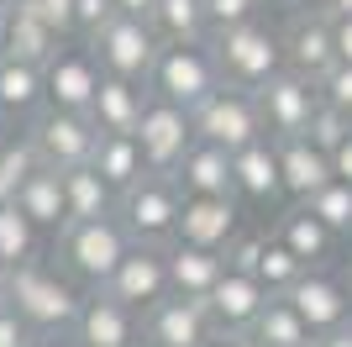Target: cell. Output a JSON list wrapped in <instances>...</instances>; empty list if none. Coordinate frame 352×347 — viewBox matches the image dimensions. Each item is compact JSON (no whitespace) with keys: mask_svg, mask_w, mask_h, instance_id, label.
Returning <instances> with one entry per match:
<instances>
[{"mask_svg":"<svg viewBox=\"0 0 352 347\" xmlns=\"http://www.w3.org/2000/svg\"><path fill=\"white\" fill-rule=\"evenodd\" d=\"M6 305L27 321L32 337H69L74 321H79L85 295L74 289V279L63 274V269L37 258V263H27V269L6 274Z\"/></svg>","mask_w":352,"mask_h":347,"instance_id":"6da1fadb","label":"cell"},{"mask_svg":"<svg viewBox=\"0 0 352 347\" xmlns=\"http://www.w3.org/2000/svg\"><path fill=\"white\" fill-rule=\"evenodd\" d=\"M210 58L221 69V85L248 90V95H258L268 79L284 74V43H279V32L263 27V21L236 27V32H216L210 37Z\"/></svg>","mask_w":352,"mask_h":347,"instance_id":"7a4b0ae2","label":"cell"},{"mask_svg":"<svg viewBox=\"0 0 352 347\" xmlns=\"http://www.w3.org/2000/svg\"><path fill=\"white\" fill-rule=\"evenodd\" d=\"M126 253H132V237L121 231L116 216L63 227V231H58V247H53L58 269H63L69 279H79V284H89V289H105V284H111V274L121 269V258H126Z\"/></svg>","mask_w":352,"mask_h":347,"instance_id":"3957f363","label":"cell"},{"mask_svg":"<svg viewBox=\"0 0 352 347\" xmlns=\"http://www.w3.org/2000/svg\"><path fill=\"white\" fill-rule=\"evenodd\" d=\"M179 211L184 189L174 185V174H142L126 195H116V221L137 247H168L179 231Z\"/></svg>","mask_w":352,"mask_h":347,"instance_id":"277c9868","label":"cell"},{"mask_svg":"<svg viewBox=\"0 0 352 347\" xmlns=\"http://www.w3.org/2000/svg\"><path fill=\"white\" fill-rule=\"evenodd\" d=\"M147 90H153L158 101L179 105V111L206 105L221 90V69H216V58H210V43H163Z\"/></svg>","mask_w":352,"mask_h":347,"instance_id":"5b68a950","label":"cell"},{"mask_svg":"<svg viewBox=\"0 0 352 347\" xmlns=\"http://www.w3.org/2000/svg\"><path fill=\"white\" fill-rule=\"evenodd\" d=\"M89 53L100 63L105 79H126V85H147L153 79V63H158V32L147 21H132V16H111L95 37H89Z\"/></svg>","mask_w":352,"mask_h":347,"instance_id":"8992f818","label":"cell"},{"mask_svg":"<svg viewBox=\"0 0 352 347\" xmlns=\"http://www.w3.org/2000/svg\"><path fill=\"white\" fill-rule=\"evenodd\" d=\"M190 121H195V143H210L221 153H242V147L268 137L263 116H258V101L248 90H232V85H221L206 105H195Z\"/></svg>","mask_w":352,"mask_h":347,"instance_id":"52a82bcc","label":"cell"},{"mask_svg":"<svg viewBox=\"0 0 352 347\" xmlns=\"http://www.w3.org/2000/svg\"><path fill=\"white\" fill-rule=\"evenodd\" d=\"M100 143V132L89 127V116H74V111H37L27 121V147L37 153V163L53 174H74V169H89V153Z\"/></svg>","mask_w":352,"mask_h":347,"instance_id":"ba28073f","label":"cell"},{"mask_svg":"<svg viewBox=\"0 0 352 347\" xmlns=\"http://www.w3.org/2000/svg\"><path fill=\"white\" fill-rule=\"evenodd\" d=\"M284 43V69L321 85L326 74L337 69V37H331V11L326 6H300L289 16V27L279 32Z\"/></svg>","mask_w":352,"mask_h":347,"instance_id":"9c48e42d","label":"cell"},{"mask_svg":"<svg viewBox=\"0 0 352 347\" xmlns=\"http://www.w3.org/2000/svg\"><path fill=\"white\" fill-rule=\"evenodd\" d=\"M132 137H137V147H142L147 174H174L179 163H184V153L195 147V121H190V111L147 95V111H142Z\"/></svg>","mask_w":352,"mask_h":347,"instance_id":"30bf717a","label":"cell"},{"mask_svg":"<svg viewBox=\"0 0 352 347\" xmlns=\"http://www.w3.org/2000/svg\"><path fill=\"white\" fill-rule=\"evenodd\" d=\"M258 116H263V132L268 143H289V137H305L310 121H316V111H321V95H316V85L310 79H300V74L284 69L279 79H268L258 95Z\"/></svg>","mask_w":352,"mask_h":347,"instance_id":"8fae6325","label":"cell"},{"mask_svg":"<svg viewBox=\"0 0 352 347\" xmlns=\"http://www.w3.org/2000/svg\"><path fill=\"white\" fill-rule=\"evenodd\" d=\"M43 79H47V105L53 111H74V116H89L95 95H100V63L85 43H63L58 53L43 63Z\"/></svg>","mask_w":352,"mask_h":347,"instance_id":"7c38bea8","label":"cell"},{"mask_svg":"<svg viewBox=\"0 0 352 347\" xmlns=\"http://www.w3.org/2000/svg\"><path fill=\"white\" fill-rule=\"evenodd\" d=\"M105 295L121 300L137 321H142L158 300H168V247H137L132 242V253H126L121 269L111 274Z\"/></svg>","mask_w":352,"mask_h":347,"instance_id":"4fadbf2b","label":"cell"},{"mask_svg":"<svg viewBox=\"0 0 352 347\" xmlns=\"http://www.w3.org/2000/svg\"><path fill=\"white\" fill-rule=\"evenodd\" d=\"M284 300H289V311L310 326V337H326V332L352 326V289H347V279L326 274V269H310Z\"/></svg>","mask_w":352,"mask_h":347,"instance_id":"5bb4252c","label":"cell"},{"mask_svg":"<svg viewBox=\"0 0 352 347\" xmlns=\"http://www.w3.org/2000/svg\"><path fill=\"white\" fill-rule=\"evenodd\" d=\"M142 337L153 347H206L216 337L210 326L206 300H190V295H168L142 316Z\"/></svg>","mask_w":352,"mask_h":347,"instance_id":"9a60e30c","label":"cell"},{"mask_svg":"<svg viewBox=\"0 0 352 347\" xmlns=\"http://www.w3.org/2000/svg\"><path fill=\"white\" fill-rule=\"evenodd\" d=\"M137 332H142V321H137L126 305L111 300L105 289H89L85 305H79V321H74L69 342L74 347H126V342H137Z\"/></svg>","mask_w":352,"mask_h":347,"instance_id":"2e32d148","label":"cell"},{"mask_svg":"<svg viewBox=\"0 0 352 347\" xmlns=\"http://www.w3.org/2000/svg\"><path fill=\"white\" fill-rule=\"evenodd\" d=\"M236 231H242V211H236V200H195V195H190L184 211H179L174 242L200 247V253H226Z\"/></svg>","mask_w":352,"mask_h":347,"instance_id":"e0dca14e","label":"cell"},{"mask_svg":"<svg viewBox=\"0 0 352 347\" xmlns=\"http://www.w3.org/2000/svg\"><path fill=\"white\" fill-rule=\"evenodd\" d=\"M274 300L258 279H248V274H232L226 269V279H221L216 289L206 295V311H210V326L216 332H232V337H248L252 332V321L263 316V305Z\"/></svg>","mask_w":352,"mask_h":347,"instance_id":"ac0fdd59","label":"cell"},{"mask_svg":"<svg viewBox=\"0 0 352 347\" xmlns=\"http://www.w3.org/2000/svg\"><path fill=\"white\" fill-rule=\"evenodd\" d=\"M174 185L184 189V200H236V179H232V153H221L210 143H195L184 153V163L174 169Z\"/></svg>","mask_w":352,"mask_h":347,"instance_id":"d6986e66","label":"cell"},{"mask_svg":"<svg viewBox=\"0 0 352 347\" xmlns=\"http://www.w3.org/2000/svg\"><path fill=\"white\" fill-rule=\"evenodd\" d=\"M147 85H126V79H100V95L89 105V127L100 137H132L137 121L147 111Z\"/></svg>","mask_w":352,"mask_h":347,"instance_id":"ffe728a7","label":"cell"},{"mask_svg":"<svg viewBox=\"0 0 352 347\" xmlns=\"http://www.w3.org/2000/svg\"><path fill=\"white\" fill-rule=\"evenodd\" d=\"M274 237H279V242L289 247L305 269H326V263L337 258V231H326L321 221L305 211V205L279 211V216H274Z\"/></svg>","mask_w":352,"mask_h":347,"instance_id":"44dd1931","label":"cell"},{"mask_svg":"<svg viewBox=\"0 0 352 347\" xmlns=\"http://www.w3.org/2000/svg\"><path fill=\"white\" fill-rule=\"evenodd\" d=\"M279 147V174H284V195H294V205H305L316 189L331 185V158L310 137H289V143H274Z\"/></svg>","mask_w":352,"mask_h":347,"instance_id":"7402d4cb","label":"cell"},{"mask_svg":"<svg viewBox=\"0 0 352 347\" xmlns=\"http://www.w3.org/2000/svg\"><path fill=\"white\" fill-rule=\"evenodd\" d=\"M37 111H47V79L37 63L21 58H0V116L6 121H32Z\"/></svg>","mask_w":352,"mask_h":347,"instance_id":"603a6c76","label":"cell"},{"mask_svg":"<svg viewBox=\"0 0 352 347\" xmlns=\"http://www.w3.org/2000/svg\"><path fill=\"white\" fill-rule=\"evenodd\" d=\"M232 179H236V195H242V200H258V205L279 200V195H284L279 147L263 137V143H252V147H242V153H232Z\"/></svg>","mask_w":352,"mask_h":347,"instance_id":"cb8c5ba5","label":"cell"},{"mask_svg":"<svg viewBox=\"0 0 352 347\" xmlns=\"http://www.w3.org/2000/svg\"><path fill=\"white\" fill-rule=\"evenodd\" d=\"M58 48H63V37H53V32L21 6V0H11L6 27H0V58H21V63H37V69H43Z\"/></svg>","mask_w":352,"mask_h":347,"instance_id":"d4e9b609","label":"cell"},{"mask_svg":"<svg viewBox=\"0 0 352 347\" xmlns=\"http://www.w3.org/2000/svg\"><path fill=\"white\" fill-rule=\"evenodd\" d=\"M221 279H226V258H221V253H200V247L168 242V295L206 300Z\"/></svg>","mask_w":352,"mask_h":347,"instance_id":"484cf974","label":"cell"},{"mask_svg":"<svg viewBox=\"0 0 352 347\" xmlns=\"http://www.w3.org/2000/svg\"><path fill=\"white\" fill-rule=\"evenodd\" d=\"M16 211H21L37 231H53V237H58V231L69 227V211H63V174L37 169L27 185H21V195H16Z\"/></svg>","mask_w":352,"mask_h":347,"instance_id":"4316f807","label":"cell"},{"mask_svg":"<svg viewBox=\"0 0 352 347\" xmlns=\"http://www.w3.org/2000/svg\"><path fill=\"white\" fill-rule=\"evenodd\" d=\"M89 169L111 185V195H126V189L147 174V163H142L137 137H100V143H95V153H89Z\"/></svg>","mask_w":352,"mask_h":347,"instance_id":"83f0119b","label":"cell"},{"mask_svg":"<svg viewBox=\"0 0 352 347\" xmlns=\"http://www.w3.org/2000/svg\"><path fill=\"white\" fill-rule=\"evenodd\" d=\"M63 211H69V227L105 221V216H116V195L95 169H74V174H63Z\"/></svg>","mask_w":352,"mask_h":347,"instance_id":"f1b7e54d","label":"cell"},{"mask_svg":"<svg viewBox=\"0 0 352 347\" xmlns=\"http://www.w3.org/2000/svg\"><path fill=\"white\" fill-rule=\"evenodd\" d=\"M147 27L158 32V43H210L206 6L200 0H158Z\"/></svg>","mask_w":352,"mask_h":347,"instance_id":"f546056e","label":"cell"},{"mask_svg":"<svg viewBox=\"0 0 352 347\" xmlns=\"http://www.w3.org/2000/svg\"><path fill=\"white\" fill-rule=\"evenodd\" d=\"M248 342H252V347H310L316 337H310V326L289 311V300H284V295H274V300L263 305V316L252 321Z\"/></svg>","mask_w":352,"mask_h":347,"instance_id":"4dcf8cb0","label":"cell"},{"mask_svg":"<svg viewBox=\"0 0 352 347\" xmlns=\"http://www.w3.org/2000/svg\"><path fill=\"white\" fill-rule=\"evenodd\" d=\"M37 247H43V231L16 205H0V274H16V269L37 263Z\"/></svg>","mask_w":352,"mask_h":347,"instance_id":"1f68e13d","label":"cell"},{"mask_svg":"<svg viewBox=\"0 0 352 347\" xmlns=\"http://www.w3.org/2000/svg\"><path fill=\"white\" fill-rule=\"evenodd\" d=\"M305 274H310V269L294 258V253L274 237V231H268V237H263V253H258V263H252V279H258L268 295H289Z\"/></svg>","mask_w":352,"mask_h":347,"instance_id":"d6a6232c","label":"cell"},{"mask_svg":"<svg viewBox=\"0 0 352 347\" xmlns=\"http://www.w3.org/2000/svg\"><path fill=\"white\" fill-rule=\"evenodd\" d=\"M305 211L316 221H321L326 231H337V237H347L352 231V185H342V179H331L326 189H316L305 200Z\"/></svg>","mask_w":352,"mask_h":347,"instance_id":"836d02e7","label":"cell"},{"mask_svg":"<svg viewBox=\"0 0 352 347\" xmlns=\"http://www.w3.org/2000/svg\"><path fill=\"white\" fill-rule=\"evenodd\" d=\"M37 169H43V163H37V153L27 147V137H16V143L0 153V205H16L21 185H27Z\"/></svg>","mask_w":352,"mask_h":347,"instance_id":"e575fe53","label":"cell"},{"mask_svg":"<svg viewBox=\"0 0 352 347\" xmlns=\"http://www.w3.org/2000/svg\"><path fill=\"white\" fill-rule=\"evenodd\" d=\"M206 6V27L210 37L216 32H236V27H252L258 11H263V0H200Z\"/></svg>","mask_w":352,"mask_h":347,"instance_id":"d590c367","label":"cell"},{"mask_svg":"<svg viewBox=\"0 0 352 347\" xmlns=\"http://www.w3.org/2000/svg\"><path fill=\"white\" fill-rule=\"evenodd\" d=\"M347 132H352V121H347V116H342V111H331V105H321V111H316V121H310V132H305V137H310L316 147H321L326 158H331V153H337V143L347 137Z\"/></svg>","mask_w":352,"mask_h":347,"instance_id":"8d00e7d4","label":"cell"},{"mask_svg":"<svg viewBox=\"0 0 352 347\" xmlns=\"http://www.w3.org/2000/svg\"><path fill=\"white\" fill-rule=\"evenodd\" d=\"M37 21H43L53 37H63V43H74V0H21Z\"/></svg>","mask_w":352,"mask_h":347,"instance_id":"74e56055","label":"cell"},{"mask_svg":"<svg viewBox=\"0 0 352 347\" xmlns=\"http://www.w3.org/2000/svg\"><path fill=\"white\" fill-rule=\"evenodd\" d=\"M316 95H321V105H331V111H342L352 121V63H337V69L316 85Z\"/></svg>","mask_w":352,"mask_h":347,"instance_id":"f35d334b","label":"cell"},{"mask_svg":"<svg viewBox=\"0 0 352 347\" xmlns=\"http://www.w3.org/2000/svg\"><path fill=\"white\" fill-rule=\"evenodd\" d=\"M111 16H116V6H111V0H74V37H79V43H89V37L111 21Z\"/></svg>","mask_w":352,"mask_h":347,"instance_id":"ab89813d","label":"cell"},{"mask_svg":"<svg viewBox=\"0 0 352 347\" xmlns=\"http://www.w3.org/2000/svg\"><path fill=\"white\" fill-rule=\"evenodd\" d=\"M27 342H32L27 321H21L11 305H6V311H0V347H27Z\"/></svg>","mask_w":352,"mask_h":347,"instance_id":"60d3db41","label":"cell"},{"mask_svg":"<svg viewBox=\"0 0 352 347\" xmlns=\"http://www.w3.org/2000/svg\"><path fill=\"white\" fill-rule=\"evenodd\" d=\"M331 179H342V185H352V132L337 143V153H331Z\"/></svg>","mask_w":352,"mask_h":347,"instance_id":"b9f144b4","label":"cell"},{"mask_svg":"<svg viewBox=\"0 0 352 347\" xmlns=\"http://www.w3.org/2000/svg\"><path fill=\"white\" fill-rule=\"evenodd\" d=\"M331 37H337V63H352V16H331Z\"/></svg>","mask_w":352,"mask_h":347,"instance_id":"7bdbcfd3","label":"cell"},{"mask_svg":"<svg viewBox=\"0 0 352 347\" xmlns=\"http://www.w3.org/2000/svg\"><path fill=\"white\" fill-rule=\"evenodd\" d=\"M111 6H116V16H132V21H147L158 0H111Z\"/></svg>","mask_w":352,"mask_h":347,"instance_id":"ee69618b","label":"cell"},{"mask_svg":"<svg viewBox=\"0 0 352 347\" xmlns=\"http://www.w3.org/2000/svg\"><path fill=\"white\" fill-rule=\"evenodd\" d=\"M316 347H352V326H342V332H326V337H316Z\"/></svg>","mask_w":352,"mask_h":347,"instance_id":"f6af8a7d","label":"cell"},{"mask_svg":"<svg viewBox=\"0 0 352 347\" xmlns=\"http://www.w3.org/2000/svg\"><path fill=\"white\" fill-rule=\"evenodd\" d=\"M206 347H248V337H232V332H216Z\"/></svg>","mask_w":352,"mask_h":347,"instance_id":"bcb514c9","label":"cell"},{"mask_svg":"<svg viewBox=\"0 0 352 347\" xmlns=\"http://www.w3.org/2000/svg\"><path fill=\"white\" fill-rule=\"evenodd\" d=\"M321 6H326L331 16H352V0H321Z\"/></svg>","mask_w":352,"mask_h":347,"instance_id":"7dc6e473","label":"cell"},{"mask_svg":"<svg viewBox=\"0 0 352 347\" xmlns=\"http://www.w3.org/2000/svg\"><path fill=\"white\" fill-rule=\"evenodd\" d=\"M16 143V132H11V121H6V116H0V153H6V147Z\"/></svg>","mask_w":352,"mask_h":347,"instance_id":"c3c4849f","label":"cell"},{"mask_svg":"<svg viewBox=\"0 0 352 347\" xmlns=\"http://www.w3.org/2000/svg\"><path fill=\"white\" fill-rule=\"evenodd\" d=\"M27 347H74V342H63V337H32Z\"/></svg>","mask_w":352,"mask_h":347,"instance_id":"681fc988","label":"cell"},{"mask_svg":"<svg viewBox=\"0 0 352 347\" xmlns=\"http://www.w3.org/2000/svg\"><path fill=\"white\" fill-rule=\"evenodd\" d=\"M263 6H294V11H300V0H263Z\"/></svg>","mask_w":352,"mask_h":347,"instance_id":"f907efd6","label":"cell"},{"mask_svg":"<svg viewBox=\"0 0 352 347\" xmlns=\"http://www.w3.org/2000/svg\"><path fill=\"white\" fill-rule=\"evenodd\" d=\"M126 347H153V342H147V337H142V332H137V342H126Z\"/></svg>","mask_w":352,"mask_h":347,"instance_id":"816d5d0a","label":"cell"},{"mask_svg":"<svg viewBox=\"0 0 352 347\" xmlns=\"http://www.w3.org/2000/svg\"><path fill=\"white\" fill-rule=\"evenodd\" d=\"M6 11H11V0H0V27H6Z\"/></svg>","mask_w":352,"mask_h":347,"instance_id":"f5cc1de1","label":"cell"},{"mask_svg":"<svg viewBox=\"0 0 352 347\" xmlns=\"http://www.w3.org/2000/svg\"><path fill=\"white\" fill-rule=\"evenodd\" d=\"M0 311H6V274H0Z\"/></svg>","mask_w":352,"mask_h":347,"instance_id":"db71d44e","label":"cell"},{"mask_svg":"<svg viewBox=\"0 0 352 347\" xmlns=\"http://www.w3.org/2000/svg\"><path fill=\"white\" fill-rule=\"evenodd\" d=\"M347 289H352V274H347Z\"/></svg>","mask_w":352,"mask_h":347,"instance_id":"11a10c76","label":"cell"},{"mask_svg":"<svg viewBox=\"0 0 352 347\" xmlns=\"http://www.w3.org/2000/svg\"><path fill=\"white\" fill-rule=\"evenodd\" d=\"M310 347H316V342H310Z\"/></svg>","mask_w":352,"mask_h":347,"instance_id":"9f6ffc18","label":"cell"},{"mask_svg":"<svg viewBox=\"0 0 352 347\" xmlns=\"http://www.w3.org/2000/svg\"><path fill=\"white\" fill-rule=\"evenodd\" d=\"M347 237H352V231H347Z\"/></svg>","mask_w":352,"mask_h":347,"instance_id":"6f0895ef","label":"cell"},{"mask_svg":"<svg viewBox=\"0 0 352 347\" xmlns=\"http://www.w3.org/2000/svg\"><path fill=\"white\" fill-rule=\"evenodd\" d=\"M248 347H252V342H248Z\"/></svg>","mask_w":352,"mask_h":347,"instance_id":"680465c9","label":"cell"}]
</instances>
